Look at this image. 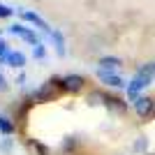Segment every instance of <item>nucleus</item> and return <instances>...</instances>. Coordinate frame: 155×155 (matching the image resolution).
Segmentation results:
<instances>
[{"instance_id": "f257e3e1", "label": "nucleus", "mask_w": 155, "mask_h": 155, "mask_svg": "<svg viewBox=\"0 0 155 155\" xmlns=\"http://www.w3.org/2000/svg\"><path fill=\"white\" fill-rule=\"evenodd\" d=\"M63 93H67L65 91V81L60 77H51L44 86H39V91L35 93V100H37V102H53V100H58Z\"/></svg>"}, {"instance_id": "f03ea898", "label": "nucleus", "mask_w": 155, "mask_h": 155, "mask_svg": "<svg viewBox=\"0 0 155 155\" xmlns=\"http://www.w3.org/2000/svg\"><path fill=\"white\" fill-rule=\"evenodd\" d=\"M150 81H153V77H150V74H146L143 70L137 72L134 79L127 84V100H130V102H137V97L141 95V91L146 88V86H150Z\"/></svg>"}, {"instance_id": "7ed1b4c3", "label": "nucleus", "mask_w": 155, "mask_h": 155, "mask_svg": "<svg viewBox=\"0 0 155 155\" xmlns=\"http://www.w3.org/2000/svg\"><path fill=\"white\" fill-rule=\"evenodd\" d=\"M132 107H134L137 116L148 118V116H153V111H155V100L148 97V95H139V97H137V102H132Z\"/></svg>"}, {"instance_id": "20e7f679", "label": "nucleus", "mask_w": 155, "mask_h": 155, "mask_svg": "<svg viewBox=\"0 0 155 155\" xmlns=\"http://www.w3.org/2000/svg\"><path fill=\"white\" fill-rule=\"evenodd\" d=\"M97 79H100L104 86H109V88H127V81H125L120 74H114V72L97 70Z\"/></svg>"}, {"instance_id": "39448f33", "label": "nucleus", "mask_w": 155, "mask_h": 155, "mask_svg": "<svg viewBox=\"0 0 155 155\" xmlns=\"http://www.w3.org/2000/svg\"><path fill=\"white\" fill-rule=\"evenodd\" d=\"M9 32H14V35H19L21 39H26L28 44H32V46H37L39 44V39H37V35L30 30L28 26H21V23H14V26H9Z\"/></svg>"}, {"instance_id": "423d86ee", "label": "nucleus", "mask_w": 155, "mask_h": 155, "mask_svg": "<svg viewBox=\"0 0 155 155\" xmlns=\"http://www.w3.org/2000/svg\"><path fill=\"white\" fill-rule=\"evenodd\" d=\"M104 107H107L109 111H114V114H125L127 102L120 100L118 95H107V93H104Z\"/></svg>"}, {"instance_id": "0eeeda50", "label": "nucleus", "mask_w": 155, "mask_h": 155, "mask_svg": "<svg viewBox=\"0 0 155 155\" xmlns=\"http://www.w3.org/2000/svg\"><path fill=\"white\" fill-rule=\"evenodd\" d=\"M65 81V91L67 93H81V88H84L86 79L79 77V74H67V77H63Z\"/></svg>"}, {"instance_id": "6e6552de", "label": "nucleus", "mask_w": 155, "mask_h": 155, "mask_svg": "<svg viewBox=\"0 0 155 155\" xmlns=\"http://www.w3.org/2000/svg\"><path fill=\"white\" fill-rule=\"evenodd\" d=\"M19 16H21V21H26V23H35L37 28H42V30H44L46 35H51V32H53L51 28L46 26V23H44L42 19H39V16H37L35 12H26V9H21V12H19Z\"/></svg>"}, {"instance_id": "1a4fd4ad", "label": "nucleus", "mask_w": 155, "mask_h": 155, "mask_svg": "<svg viewBox=\"0 0 155 155\" xmlns=\"http://www.w3.org/2000/svg\"><path fill=\"white\" fill-rule=\"evenodd\" d=\"M97 65H100L97 70H102V72H114V70H118L123 63H120V58H114V56H102Z\"/></svg>"}, {"instance_id": "9d476101", "label": "nucleus", "mask_w": 155, "mask_h": 155, "mask_svg": "<svg viewBox=\"0 0 155 155\" xmlns=\"http://www.w3.org/2000/svg\"><path fill=\"white\" fill-rule=\"evenodd\" d=\"M7 65H12V67L21 70V67H26V56L19 53V51H12L9 56H7Z\"/></svg>"}, {"instance_id": "9b49d317", "label": "nucleus", "mask_w": 155, "mask_h": 155, "mask_svg": "<svg viewBox=\"0 0 155 155\" xmlns=\"http://www.w3.org/2000/svg\"><path fill=\"white\" fill-rule=\"evenodd\" d=\"M12 132H14V123L7 116H0V134H2V137H9Z\"/></svg>"}, {"instance_id": "f8f14e48", "label": "nucleus", "mask_w": 155, "mask_h": 155, "mask_svg": "<svg viewBox=\"0 0 155 155\" xmlns=\"http://www.w3.org/2000/svg\"><path fill=\"white\" fill-rule=\"evenodd\" d=\"M51 39L56 42V51H58V56H65V39H63V35H60L58 30H53Z\"/></svg>"}, {"instance_id": "ddd939ff", "label": "nucleus", "mask_w": 155, "mask_h": 155, "mask_svg": "<svg viewBox=\"0 0 155 155\" xmlns=\"http://www.w3.org/2000/svg\"><path fill=\"white\" fill-rule=\"evenodd\" d=\"M132 148H134V153L146 155V148H148V139H146V137H139V139L134 141V146H132Z\"/></svg>"}, {"instance_id": "4468645a", "label": "nucleus", "mask_w": 155, "mask_h": 155, "mask_svg": "<svg viewBox=\"0 0 155 155\" xmlns=\"http://www.w3.org/2000/svg\"><path fill=\"white\" fill-rule=\"evenodd\" d=\"M88 104H93V107H97V104H102L104 107V93H91V95H88Z\"/></svg>"}, {"instance_id": "2eb2a0df", "label": "nucleus", "mask_w": 155, "mask_h": 155, "mask_svg": "<svg viewBox=\"0 0 155 155\" xmlns=\"http://www.w3.org/2000/svg\"><path fill=\"white\" fill-rule=\"evenodd\" d=\"M9 44H7V39H0V63H7V56H9Z\"/></svg>"}, {"instance_id": "dca6fc26", "label": "nucleus", "mask_w": 155, "mask_h": 155, "mask_svg": "<svg viewBox=\"0 0 155 155\" xmlns=\"http://www.w3.org/2000/svg\"><path fill=\"white\" fill-rule=\"evenodd\" d=\"M32 56H35V58H44V56H46L44 44H37V46H35V49H32Z\"/></svg>"}, {"instance_id": "f3484780", "label": "nucleus", "mask_w": 155, "mask_h": 155, "mask_svg": "<svg viewBox=\"0 0 155 155\" xmlns=\"http://www.w3.org/2000/svg\"><path fill=\"white\" fill-rule=\"evenodd\" d=\"M32 146H35V150H37V155H49V148H46L44 143H39V141H32Z\"/></svg>"}, {"instance_id": "a211bd4d", "label": "nucleus", "mask_w": 155, "mask_h": 155, "mask_svg": "<svg viewBox=\"0 0 155 155\" xmlns=\"http://www.w3.org/2000/svg\"><path fill=\"white\" fill-rule=\"evenodd\" d=\"M139 70H143V72H146V74H150V77L155 79V63H146V65H141Z\"/></svg>"}, {"instance_id": "6ab92c4d", "label": "nucleus", "mask_w": 155, "mask_h": 155, "mask_svg": "<svg viewBox=\"0 0 155 155\" xmlns=\"http://www.w3.org/2000/svg\"><path fill=\"white\" fill-rule=\"evenodd\" d=\"M14 9L12 7H7V5H0V19H7V16H12Z\"/></svg>"}, {"instance_id": "aec40b11", "label": "nucleus", "mask_w": 155, "mask_h": 155, "mask_svg": "<svg viewBox=\"0 0 155 155\" xmlns=\"http://www.w3.org/2000/svg\"><path fill=\"white\" fill-rule=\"evenodd\" d=\"M0 150H2V153H9V150H12V141H9V139H5V141H2V146H0Z\"/></svg>"}, {"instance_id": "412c9836", "label": "nucleus", "mask_w": 155, "mask_h": 155, "mask_svg": "<svg viewBox=\"0 0 155 155\" xmlns=\"http://www.w3.org/2000/svg\"><path fill=\"white\" fill-rule=\"evenodd\" d=\"M7 88H9V84H7V79H5V77H2V74H0V91L5 93V91H7Z\"/></svg>"}, {"instance_id": "4be33fe9", "label": "nucleus", "mask_w": 155, "mask_h": 155, "mask_svg": "<svg viewBox=\"0 0 155 155\" xmlns=\"http://www.w3.org/2000/svg\"><path fill=\"white\" fill-rule=\"evenodd\" d=\"M146 155H155V153H146Z\"/></svg>"}, {"instance_id": "5701e85b", "label": "nucleus", "mask_w": 155, "mask_h": 155, "mask_svg": "<svg viewBox=\"0 0 155 155\" xmlns=\"http://www.w3.org/2000/svg\"><path fill=\"white\" fill-rule=\"evenodd\" d=\"M153 116H155V111H153Z\"/></svg>"}]
</instances>
